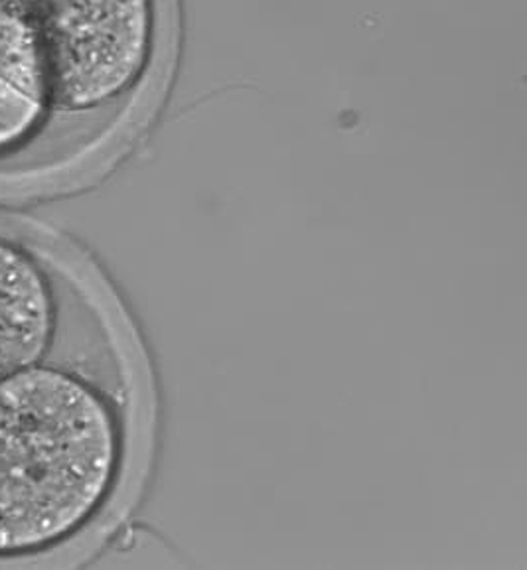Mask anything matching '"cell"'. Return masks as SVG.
Here are the masks:
<instances>
[{
	"label": "cell",
	"mask_w": 527,
	"mask_h": 570,
	"mask_svg": "<svg viewBox=\"0 0 527 570\" xmlns=\"http://www.w3.org/2000/svg\"><path fill=\"white\" fill-rule=\"evenodd\" d=\"M123 434L105 393L40 362L0 380V559L43 553L104 510Z\"/></svg>",
	"instance_id": "6da1fadb"
},
{
	"label": "cell",
	"mask_w": 527,
	"mask_h": 570,
	"mask_svg": "<svg viewBox=\"0 0 527 570\" xmlns=\"http://www.w3.org/2000/svg\"><path fill=\"white\" fill-rule=\"evenodd\" d=\"M60 129L43 0H0V163L27 158Z\"/></svg>",
	"instance_id": "7a4b0ae2"
},
{
	"label": "cell",
	"mask_w": 527,
	"mask_h": 570,
	"mask_svg": "<svg viewBox=\"0 0 527 570\" xmlns=\"http://www.w3.org/2000/svg\"><path fill=\"white\" fill-rule=\"evenodd\" d=\"M58 326L60 301L46 263L0 234V380L46 362Z\"/></svg>",
	"instance_id": "3957f363"
}]
</instances>
